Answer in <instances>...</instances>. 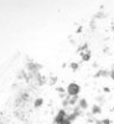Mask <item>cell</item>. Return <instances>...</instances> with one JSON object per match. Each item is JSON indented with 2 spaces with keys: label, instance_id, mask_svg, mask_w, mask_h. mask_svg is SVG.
Masks as SVG:
<instances>
[{
  "label": "cell",
  "instance_id": "obj_1",
  "mask_svg": "<svg viewBox=\"0 0 114 124\" xmlns=\"http://www.w3.org/2000/svg\"><path fill=\"white\" fill-rule=\"evenodd\" d=\"M77 91H78V88H77L76 85H71L69 86V93H76Z\"/></svg>",
  "mask_w": 114,
  "mask_h": 124
}]
</instances>
